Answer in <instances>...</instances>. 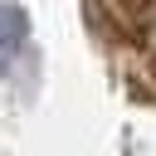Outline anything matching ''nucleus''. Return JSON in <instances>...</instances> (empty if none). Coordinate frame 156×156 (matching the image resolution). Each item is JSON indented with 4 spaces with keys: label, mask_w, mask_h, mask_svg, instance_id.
<instances>
[{
    "label": "nucleus",
    "mask_w": 156,
    "mask_h": 156,
    "mask_svg": "<svg viewBox=\"0 0 156 156\" xmlns=\"http://www.w3.org/2000/svg\"><path fill=\"white\" fill-rule=\"evenodd\" d=\"M24 39H29V20H24V10L10 5V0H0V68L24 49Z\"/></svg>",
    "instance_id": "1"
}]
</instances>
